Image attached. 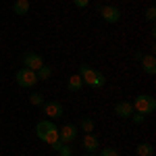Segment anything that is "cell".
I'll use <instances>...</instances> for the list:
<instances>
[{
  "label": "cell",
  "instance_id": "22",
  "mask_svg": "<svg viewBox=\"0 0 156 156\" xmlns=\"http://www.w3.org/2000/svg\"><path fill=\"white\" fill-rule=\"evenodd\" d=\"M90 2H92V0H73V4H75L77 9H85V6H90Z\"/></svg>",
  "mask_w": 156,
  "mask_h": 156
},
{
  "label": "cell",
  "instance_id": "18",
  "mask_svg": "<svg viewBox=\"0 0 156 156\" xmlns=\"http://www.w3.org/2000/svg\"><path fill=\"white\" fill-rule=\"evenodd\" d=\"M144 19H146V21H150V23L156 19V9H154V6H148V9L144 11Z\"/></svg>",
  "mask_w": 156,
  "mask_h": 156
},
{
  "label": "cell",
  "instance_id": "16",
  "mask_svg": "<svg viewBox=\"0 0 156 156\" xmlns=\"http://www.w3.org/2000/svg\"><path fill=\"white\" fill-rule=\"evenodd\" d=\"M36 73H37V79H50V75H52V69H50L48 65L44 62V65H42V67H40Z\"/></svg>",
  "mask_w": 156,
  "mask_h": 156
},
{
  "label": "cell",
  "instance_id": "10",
  "mask_svg": "<svg viewBox=\"0 0 156 156\" xmlns=\"http://www.w3.org/2000/svg\"><path fill=\"white\" fill-rule=\"evenodd\" d=\"M81 144H83V150L87 152V154H96L98 150H100V142H98V137L94 135V133H85Z\"/></svg>",
  "mask_w": 156,
  "mask_h": 156
},
{
  "label": "cell",
  "instance_id": "17",
  "mask_svg": "<svg viewBox=\"0 0 156 156\" xmlns=\"http://www.w3.org/2000/svg\"><path fill=\"white\" fill-rule=\"evenodd\" d=\"M29 102H31L34 106H42V104H44V96H42L40 92H34V94L29 96Z\"/></svg>",
  "mask_w": 156,
  "mask_h": 156
},
{
  "label": "cell",
  "instance_id": "5",
  "mask_svg": "<svg viewBox=\"0 0 156 156\" xmlns=\"http://www.w3.org/2000/svg\"><path fill=\"white\" fill-rule=\"evenodd\" d=\"M77 125H73V123H67V125H62L58 127V142L60 144H73L75 140H77Z\"/></svg>",
  "mask_w": 156,
  "mask_h": 156
},
{
  "label": "cell",
  "instance_id": "8",
  "mask_svg": "<svg viewBox=\"0 0 156 156\" xmlns=\"http://www.w3.org/2000/svg\"><path fill=\"white\" fill-rule=\"evenodd\" d=\"M21 60H23V67H25V69H31V71H37V69L44 65V58H42L37 52H25Z\"/></svg>",
  "mask_w": 156,
  "mask_h": 156
},
{
  "label": "cell",
  "instance_id": "9",
  "mask_svg": "<svg viewBox=\"0 0 156 156\" xmlns=\"http://www.w3.org/2000/svg\"><path fill=\"white\" fill-rule=\"evenodd\" d=\"M115 115L119 117V119H129L133 115V104L131 102H127V100H121L115 104Z\"/></svg>",
  "mask_w": 156,
  "mask_h": 156
},
{
  "label": "cell",
  "instance_id": "11",
  "mask_svg": "<svg viewBox=\"0 0 156 156\" xmlns=\"http://www.w3.org/2000/svg\"><path fill=\"white\" fill-rule=\"evenodd\" d=\"M140 65H142V71H144L146 75H156V58H154V54H142Z\"/></svg>",
  "mask_w": 156,
  "mask_h": 156
},
{
  "label": "cell",
  "instance_id": "19",
  "mask_svg": "<svg viewBox=\"0 0 156 156\" xmlns=\"http://www.w3.org/2000/svg\"><path fill=\"white\" fill-rule=\"evenodd\" d=\"M129 119H131L135 125H140V123H144V121H146V115H142V112H135V110H133V115L129 117Z\"/></svg>",
  "mask_w": 156,
  "mask_h": 156
},
{
  "label": "cell",
  "instance_id": "20",
  "mask_svg": "<svg viewBox=\"0 0 156 156\" xmlns=\"http://www.w3.org/2000/svg\"><path fill=\"white\" fill-rule=\"evenodd\" d=\"M58 154H60V156H73L71 146H69V144H62V146L58 148Z\"/></svg>",
  "mask_w": 156,
  "mask_h": 156
},
{
  "label": "cell",
  "instance_id": "23",
  "mask_svg": "<svg viewBox=\"0 0 156 156\" xmlns=\"http://www.w3.org/2000/svg\"><path fill=\"white\" fill-rule=\"evenodd\" d=\"M85 156H98V154H85Z\"/></svg>",
  "mask_w": 156,
  "mask_h": 156
},
{
  "label": "cell",
  "instance_id": "1",
  "mask_svg": "<svg viewBox=\"0 0 156 156\" xmlns=\"http://www.w3.org/2000/svg\"><path fill=\"white\" fill-rule=\"evenodd\" d=\"M81 79H83V85H90V87H104L106 85V77L102 73L90 67V65H79V73H77Z\"/></svg>",
  "mask_w": 156,
  "mask_h": 156
},
{
  "label": "cell",
  "instance_id": "14",
  "mask_svg": "<svg viewBox=\"0 0 156 156\" xmlns=\"http://www.w3.org/2000/svg\"><path fill=\"white\" fill-rule=\"evenodd\" d=\"M135 156H154V146L148 142H142L135 148Z\"/></svg>",
  "mask_w": 156,
  "mask_h": 156
},
{
  "label": "cell",
  "instance_id": "6",
  "mask_svg": "<svg viewBox=\"0 0 156 156\" xmlns=\"http://www.w3.org/2000/svg\"><path fill=\"white\" fill-rule=\"evenodd\" d=\"M100 15H102V19L106 23H119L121 21V9L115 6V4H102Z\"/></svg>",
  "mask_w": 156,
  "mask_h": 156
},
{
  "label": "cell",
  "instance_id": "4",
  "mask_svg": "<svg viewBox=\"0 0 156 156\" xmlns=\"http://www.w3.org/2000/svg\"><path fill=\"white\" fill-rule=\"evenodd\" d=\"M15 81H17V85H19V87H25V90H27V87H34L40 79H37V73L36 71L25 69V67H23V69H19V71H17Z\"/></svg>",
  "mask_w": 156,
  "mask_h": 156
},
{
  "label": "cell",
  "instance_id": "12",
  "mask_svg": "<svg viewBox=\"0 0 156 156\" xmlns=\"http://www.w3.org/2000/svg\"><path fill=\"white\" fill-rule=\"evenodd\" d=\"M81 87H83V79H81L77 73L67 79V90H69V92H79Z\"/></svg>",
  "mask_w": 156,
  "mask_h": 156
},
{
  "label": "cell",
  "instance_id": "13",
  "mask_svg": "<svg viewBox=\"0 0 156 156\" xmlns=\"http://www.w3.org/2000/svg\"><path fill=\"white\" fill-rule=\"evenodd\" d=\"M12 12L19 15V17L27 15V12H29V0H17V2L12 4Z\"/></svg>",
  "mask_w": 156,
  "mask_h": 156
},
{
  "label": "cell",
  "instance_id": "24",
  "mask_svg": "<svg viewBox=\"0 0 156 156\" xmlns=\"http://www.w3.org/2000/svg\"><path fill=\"white\" fill-rule=\"evenodd\" d=\"M21 156H25V154H21Z\"/></svg>",
  "mask_w": 156,
  "mask_h": 156
},
{
  "label": "cell",
  "instance_id": "25",
  "mask_svg": "<svg viewBox=\"0 0 156 156\" xmlns=\"http://www.w3.org/2000/svg\"><path fill=\"white\" fill-rule=\"evenodd\" d=\"M29 2H31V0H29Z\"/></svg>",
  "mask_w": 156,
  "mask_h": 156
},
{
  "label": "cell",
  "instance_id": "3",
  "mask_svg": "<svg viewBox=\"0 0 156 156\" xmlns=\"http://www.w3.org/2000/svg\"><path fill=\"white\" fill-rule=\"evenodd\" d=\"M133 104V110L135 112H142V115H152L156 110V100L152 96H148V94H140V96H135V100L131 102Z\"/></svg>",
  "mask_w": 156,
  "mask_h": 156
},
{
  "label": "cell",
  "instance_id": "7",
  "mask_svg": "<svg viewBox=\"0 0 156 156\" xmlns=\"http://www.w3.org/2000/svg\"><path fill=\"white\" fill-rule=\"evenodd\" d=\"M44 106V112H46V117H48L50 121H54V119H60L62 117V104L60 102H56V100H48V102H44L42 104Z\"/></svg>",
  "mask_w": 156,
  "mask_h": 156
},
{
  "label": "cell",
  "instance_id": "2",
  "mask_svg": "<svg viewBox=\"0 0 156 156\" xmlns=\"http://www.w3.org/2000/svg\"><path fill=\"white\" fill-rule=\"evenodd\" d=\"M36 135H37V140H40V142L52 146L54 142H58V127H56L50 119L40 121V123L36 125Z\"/></svg>",
  "mask_w": 156,
  "mask_h": 156
},
{
  "label": "cell",
  "instance_id": "15",
  "mask_svg": "<svg viewBox=\"0 0 156 156\" xmlns=\"http://www.w3.org/2000/svg\"><path fill=\"white\" fill-rule=\"evenodd\" d=\"M79 129H81L83 133H94V119L83 117V119L79 121Z\"/></svg>",
  "mask_w": 156,
  "mask_h": 156
},
{
  "label": "cell",
  "instance_id": "21",
  "mask_svg": "<svg viewBox=\"0 0 156 156\" xmlns=\"http://www.w3.org/2000/svg\"><path fill=\"white\" fill-rule=\"evenodd\" d=\"M98 156H119V152H117L115 148H102Z\"/></svg>",
  "mask_w": 156,
  "mask_h": 156
}]
</instances>
